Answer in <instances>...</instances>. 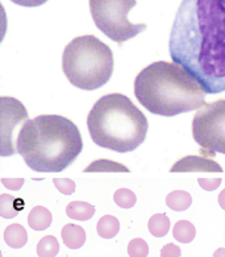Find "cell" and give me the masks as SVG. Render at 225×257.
I'll use <instances>...</instances> for the list:
<instances>
[{
	"mask_svg": "<svg viewBox=\"0 0 225 257\" xmlns=\"http://www.w3.org/2000/svg\"><path fill=\"white\" fill-rule=\"evenodd\" d=\"M172 62L207 94L225 91V0H182L169 40Z\"/></svg>",
	"mask_w": 225,
	"mask_h": 257,
	"instance_id": "obj_1",
	"label": "cell"
},
{
	"mask_svg": "<svg viewBox=\"0 0 225 257\" xmlns=\"http://www.w3.org/2000/svg\"><path fill=\"white\" fill-rule=\"evenodd\" d=\"M83 151L81 132L61 115H40L27 120L16 139V152L35 172L60 173Z\"/></svg>",
	"mask_w": 225,
	"mask_h": 257,
	"instance_id": "obj_2",
	"label": "cell"
},
{
	"mask_svg": "<svg viewBox=\"0 0 225 257\" xmlns=\"http://www.w3.org/2000/svg\"><path fill=\"white\" fill-rule=\"evenodd\" d=\"M205 94L200 83L175 62H153L134 79V95L141 106L159 116H176L201 108Z\"/></svg>",
	"mask_w": 225,
	"mask_h": 257,
	"instance_id": "obj_3",
	"label": "cell"
},
{
	"mask_svg": "<svg viewBox=\"0 0 225 257\" xmlns=\"http://www.w3.org/2000/svg\"><path fill=\"white\" fill-rule=\"evenodd\" d=\"M92 141L117 153L136 151L149 130L146 116L128 96L112 92L99 98L87 117Z\"/></svg>",
	"mask_w": 225,
	"mask_h": 257,
	"instance_id": "obj_4",
	"label": "cell"
},
{
	"mask_svg": "<svg viewBox=\"0 0 225 257\" xmlns=\"http://www.w3.org/2000/svg\"><path fill=\"white\" fill-rule=\"evenodd\" d=\"M62 69L71 85L92 91L103 87L112 77V50L95 36H79L65 48Z\"/></svg>",
	"mask_w": 225,
	"mask_h": 257,
	"instance_id": "obj_5",
	"label": "cell"
},
{
	"mask_svg": "<svg viewBox=\"0 0 225 257\" xmlns=\"http://www.w3.org/2000/svg\"><path fill=\"white\" fill-rule=\"evenodd\" d=\"M92 20L104 35L117 44H124L146 29V24H134L128 14L136 0H88Z\"/></svg>",
	"mask_w": 225,
	"mask_h": 257,
	"instance_id": "obj_6",
	"label": "cell"
},
{
	"mask_svg": "<svg viewBox=\"0 0 225 257\" xmlns=\"http://www.w3.org/2000/svg\"><path fill=\"white\" fill-rule=\"evenodd\" d=\"M192 138L201 147V155H225V99L204 104L192 119Z\"/></svg>",
	"mask_w": 225,
	"mask_h": 257,
	"instance_id": "obj_7",
	"label": "cell"
},
{
	"mask_svg": "<svg viewBox=\"0 0 225 257\" xmlns=\"http://www.w3.org/2000/svg\"><path fill=\"white\" fill-rule=\"evenodd\" d=\"M28 119L24 104L12 96H2V156L18 153L14 148V131Z\"/></svg>",
	"mask_w": 225,
	"mask_h": 257,
	"instance_id": "obj_8",
	"label": "cell"
},
{
	"mask_svg": "<svg viewBox=\"0 0 225 257\" xmlns=\"http://www.w3.org/2000/svg\"><path fill=\"white\" fill-rule=\"evenodd\" d=\"M171 173L183 172H209V173H221L222 168L217 162L213 161L212 157L204 155H190L176 161L170 169Z\"/></svg>",
	"mask_w": 225,
	"mask_h": 257,
	"instance_id": "obj_9",
	"label": "cell"
},
{
	"mask_svg": "<svg viewBox=\"0 0 225 257\" xmlns=\"http://www.w3.org/2000/svg\"><path fill=\"white\" fill-rule=\"evenodd\" d=\"M61 236L65 245L70 249H79L86 243V231L78 224H65Z\"/></svg>",
	"mask_w": 225,
	"mask_h": 257,
	"instance_id": "obj_10",
	"label": "cell"
},
{
	"mask_svg": "<svg viewBox=\"0 0 225 257\" xmlns=\"http://www.w3.org/2000/svg\"><path fill=\"white\" fill-rule=\"evenodd\" d=\"M52 220H53L52 212L43 206L33 207L28 215L29 227L35 231H44V229L49 228Z\"/></svg>",
	"mask_w": 225,
	"mask_h": 257,
	"instance_id": "obj_11",
	"label": "cell"
},
{
	"mask_svg": "<svg viewBox=\"0 0 225 257\" xmlns=\"http://www.w3.org/2000/svg\"><path fill=\"white\" fill-rule=\"evenodd\" d=\"M4 241L15 249L23 248L28 241V233L25 228L19 223L8 225L4 231Z\"/></svg>",
	"mask_w": 225,
	"mask_h": 257,
	"instance_id": "obj_12",
	"label": "cell"
},
{
	"mask_svg": "<svg viewBox=\"0 0 225 257\" xmlns=\"http://www.w3.org/2000/svg\"><path fill=\"white\" fill-rule=\"evenodd\" d=\"M66 214L74 220H90L95 215V207L87 202L74 201L67 204Z\"/></svg>",
	"mask_w": 225,
	"mask_h": 257,
	"instance_id": "obj_13",
	"label": "cell"
},
{
	"mask_svg": "<svg viewBox=\"0 0 225 257\" xmlns=\"http://www.w3.org/2000/svg\"><path fill=\"white\" fill-rule=\"evenodd\" d=\"M0 214L6 219H11L18 216V214L24 208V202L23 199L10 195V194H2L0 197Z\"/></svg>",
	"mask_w": 225,
	"mask_h": 257,
	"instance_id": "obj_14",
	"label": "cell"
},
{
	"mask_svg": "<svg viewBox=\"0 0 225 257\" xmlns=\"http://www.w3.org/2000/svg\"><path fill=\"white\" fill-rule=\"evenodd\" d=\"M96 231H98V235L103 239H112L120 231L119 219L112 215H104L99 219Z\"/></svg>",
	"mask_w": 225,
	"mask_h": 257,
	"instance_id": "obj_15",
	"label": "cell"
},
{
	"mask_svg": "<svg viewBox=\"0 0 225 257\" xmlns=\"http://www.w3.org/2000/svg\"><path fill=\"white\" fill-rule=\"evenodd\" d=\"M191 203H192V197L187 191H171L166 197V204H167V207L171 208L172 211H186L187 208L191 206Z\"/></svg>",
	"mask_w": 225,
	"mask_h": 257,
	"instance_id": "obj_16",
	"label": "cell"
},
{
	"mask_svg": "<svg viewBox=\"0 0 225 257\" xmlns=\"http://www.w3.org/2000/svg\"><path fill=\"white\" fill-rule=\"evenodd\" d=\"M172 235H174V239L178 240L179 243L188 244L195 239L196 229H195V225L188 220H179L172 228Z\"/></svg>",
	"mask_w": 225,
	"mask_h": 257,
	"instance_id": "obj_17",
	"label": "cell"
},
{
	"mask_svg": "<svg viewBox=\"0 0 225 257\" xmlns=\"http://www.w3.org/2000/svg\"><path fill=\"white\" fill-rule=\"evenodd\" d=\"M149 231L155 237H163L170 229V219L165 214H155L149 219Z\"/></svg>",
	"mask_w": 225,
	"mask_h": 257,
	"instance_id": "obj_18",
	"label": "cell"
},
{
	"mask_svg": "<svg viewBox=\"0 0 225 257\" xmlns=\"http://www.w3.org/2000/svg\"><path fill=\"white\" fill-rule=\"evenodd\" d=\"M58 252H60V243L52 235L43 237L37 244V254H39V257H56Z\"/></svg>",
	"mask_w": 225,
	"mask_h": 257,
	"instance_id": "obj_19",
	"label": "cell"
},
{
	"mask_svg": "<svg viewBox=\"0 0 225 257\" xmlns=\"http://www.w3.org/2000/svg\"><path fill=\"white\" fill-rule=\"evenodd\" d=\"M85 172H129V169L127 166L121 165L119 162L111 161V160H96L86 168Z\"/></svg>",
	"mask_w": 225,
	"mask_h": 257,
	"instance_id": "obj_20",
	"label": "cell"
},
{
	"mask_svg": "<svg viewBox=\"0 0 225 257\" xmlns=\"http://www.w3.org/2000/svg\"><path fill=\"white\" fill-rule=\"evenodd\" d=\"M113 201L115 203L121 208H132L136 204V194L129 189L121 187L119 190H116L115 195H113Z\"/></svg>",
	"mask_w": 225,
	"mask_h": 257,
	"instance_id": "obj_21",
	"label": "cell"
},
{
	"mask_svg": "<svg viewBox=\"0 0 225 257\" xmlns=\"http://www.w3.org/2000/svg\"><path fill=\"white\" fill-rule=\"evenodd\" d=\"M128 254L129 257H148L149 245L144 239H133L128 244Z\"/></svg>",
	"mask_w": 225,
	"mask_h": 257,
	"instance_id": "obj_22",
	"label": "cell"
},
{
	"mask_svg": "<svg viewBox=\"0 0 225 257\" xmlns=\"http://www.w3.org/2000/svg\"><path fill=\"white\" fill-rule=\"evenodd\" d=\"M53 182L57 189H58V191H61L65 195L74 194L75 182L73 180H69V178H54Z\"/></svg>",
	"mask_w": 225,
	"mask_h": 257,
	"instance_id": "obj_23",
	"label": "cell"
},
{
	"mask_svg": "<svg viewBox=\"0 0 225 257\" xmlns=\"http://www.w3.org/2000/svg\"><path fill=\"white\" fill-rule=\"evenodd\" d=\"M199 186L207 191L216 190L221 185V178H199Z\"/></svg>",
	"mask_w": 225,
	"mask_h": 257,
	"instance_id": "obj_24",
	"label": "cell"
},
{
	"mask_svg": "<svg viewBox=\"0 0 225 257\" xmlns=\"http://www.w3.org/2000/svg\"><path fill=\"white\" fill-rule=\"evenodd\" d=\"M180 254H182V250L175 244L169 243L162 246L161 257H180Z\"/></svg>",
	"mask_w": 225,
	"mask_h": 257,
	"instance_id": "obj_25",
	"label": "cell"
},
{
	"mask_svg": "<svg viewBox=\"0 0 225 257\" xmlns=\"http://www.w3.org/2000/svg\"><path fill=\"white\" fill-rule=\"evenodd\" d=\"M2 182L10 190H20L24 185V178H2Z\"/></svg>",
	"mask_w": 225,
	"mask_h": 257,
	"instance_id": "obj_26",
	"label": "cell"
},
{
	"mask_svg": "<svg viewBox=\"0 0 225 257\" xmlns=\"http://www.w3.org/2000/svg\"><path fill=\"white\" fill-rule=\"evenodd\" d=\"M12 2L22 7H39L45 4L48 0H12Z\"/></svg>",
	"mask_w": 225,
	"mask_h": 257,
	"instance_id": "obj_27",
	"label": "cell"
},
{
	"mask_svg": "<svg viewBox=\"0 0 225 257\" xmlns=\"http://www.w3.org/2000/svg\"><path fill=\"white\" fill-rule=\"evenodd\" d=\"M218 204H220V207L222 210H225V189L218 194Z\"/></svg>",
	"mask_w": 225,
	"mask_h": 257,
	"instance_id": "obj_28",
	"label": "cell"
},
{
	"mask_svg": "<svg viewBox=\"0 0 225 257\" xmlns=\"http://www.w3.org/2000/svg\"><path fill=\"white\" fill-rule=\"evenodd\" d=\"M213 257H225V248H218L214 250Z\"/></svg>",
	"mask_w": 225,
	"mask_h": 257,
	"instance_id": "obj_29",
	"label": "cell"
}]
</instances>
